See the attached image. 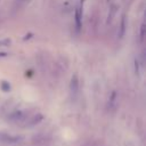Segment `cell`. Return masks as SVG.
I'll return each mask as SVG.
<instances>
[{
  "label": "cell",
  "mask_w": 146,
  "mask_h": 146,
  "mask_svg": "<svg viewBox=\"0 0 146 146\" xmlns=\"http://www.w3.org/2000/svg\"><path fill=\"white\" fill-rule=\"evenodd\" d=\"M22 140V137L18 136H11L6 132H0V143H6V144H13Z\"/></svg>",
  "instance_id": "cell-1"
},
{
  "label": "cell",
  "mask_w": 146,
  "mask_h": 146,
  "mask_svg": "<svg viewBox=\"0 0 146 146\" xmlns=\"http://www.w3.org/2000/svg\"><path fill=\"white\" fill-rule=\"evenodd\" d=\"M25 112L24 111H15L13 112L11 114H9L8 116V120L11 121V122H19V121H23L25 119Z\"/></svg>",
  "instance_id": "cell-2"
},
{
  "label": "cell",
  "mask_w": 146,
  "mask_h": 146,
  "mask_svg": "<svg viewBox=\"0 0 146 146\" xmlns=\"http://www.w3.org/2000/svg\"><path fill=\"white\" fill-rule=\"evenodd\" d=\"M70 90L73 95H76L78 91H79V79H78V75L74 74L71 79V83H70Z\"/></svg>",
  "instance_id": "cell-3"
},
{
  "label": "cell",
  "mask_w": 146,
  "mask_h": 146,
  "mask_svg": "<svg viewBox=\"0 0 146 146\" xmlns=\"http://www.w3.org/2000/svg\"><path fill=\"white\" fill-rule=\"evenodd\" d=\"M81 18H82V11H81V7H78L75 10V24H76V29L80 30L81 27Z\"/></svg>",
  "instance_id": "cell-4"
},
{
  "label": "cell",
  "mask_w": 146,
  "mask_h": 146,
  "mask_svg": "<svg viewBox=\"0 0 146 146\" xmlns=\"http://www.w3.org/2000/svg\"><path fill=\"white\" fill-rule=\"evenodd\" d=\"M42 120H43V115H42V114H36V115H34V116L30 120V124H29V125H35V124L40 123Z\"/></svg>",
  "instance_id": "cell-5"
},
{
  "label": "cell",
  "mask_w": 146,
  "mask_h": 146,
  "mask_svg": "<svg viewBox=\"0 0 146 146\" xmlns=\"http://www.w3.org/2000/svg\"><path fill=\"white\" fill-rule=\"evenodd\" d=\"M124 32H125V17L122 16V19H121V24H120V31H119V36L122 38L124 35Z\"/></svg>",
  "instance_id": "cell-6"
},
{
  "label": "cell",
  "mask_w": 146,
  "mask_h": 146,
  "mask_svg": "<svg viewBox=\"0 0 146 146\" xmlns=\"http://www.w3.org/2000/svg\"><path fill=\"white\" fill-rule=\"evenodd\" d=\"M0 87H1V89H2L5 92L10 91V84H9V82H7V81H2V82L0 83Z\"/></svg>",
  "instance_id": "cell-7"
},
{
  "label": "cell",
  "mask_w": 146,
  "mask_h": 146,
  "mask_svg": "<svg viewBox=\"0 0 146 146\" xmlns=\"http://www.w3.org/2000/svg\"><path fill=\"white\" fill-rule=\"evenodd\" d=\"M11 43V40L10 39H1L0 40V47H7Z\"/></svg>",
  "instance_id": "cell-8"
},
{
  "label": "cell",
  "mask_w": 146,
  "mask_h": 146,
  "mask_svg": "<svg viewBox=\"0 0 146 146\" xmlns=\"http://www.w3.org/2000/svg\"><path fill=\"white\" fill-rule=\"evenodd\" d=\"M145 38V24H141V29H140V41H143Z\"/></svg>",
  "instance_id": "cell-9"
},
{
  "label": "cell",
  "mask_w": 146,
  "mask_h": 146,
  "mask_svg": "<svg viewBox=\"0 0 146 146\" xmlns=\"http://www.w3.org/2000/svg\"><path fill=\"white\" fill-rule=\"evenodd\" d=\"M6 56H7V52H5V51H1V52H0V58L6 57Z\"/></svg>",
  "instance_id": "cell-10"
},
{
  "label": "cell",
  "mask_w": 146,
  "mask_h": 146,
  "mask_svg": "<svg viewBox=\"0 0 146 146\" xmlns=\"http://www.w3.org/2000/svg\"><path fill=\"white\" fill-rule=\"evenodd\" d=\"M19 1H22V0H19Z\"/></svg>",
  "instance_id": "cell-11"
}]
</instances>
